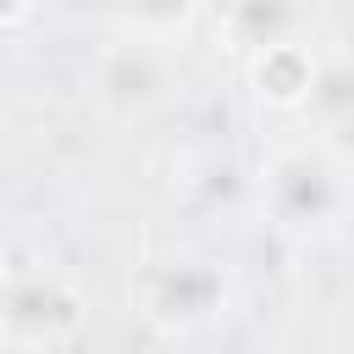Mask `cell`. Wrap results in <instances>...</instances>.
Returning a JSON list of instances; mask_svg holds the SVG:
<instances>
[{"instance_id": "1", "label": "cell", "mask_w": 354, "mask_h": 354, "mask_svg": "<svg viewBox=\"0 0 354 354\" xmlns=\"http://www.w3.org/2000/svg\"><path fill=\"white\" fill-rule=\"evenodd\" d=\"M260 205L266 221L293 243L332 238L354 210V171L326 138L282 144L260 166Z\"/></svg>"}, {"instance_id": "2", "label": "cell", "mask_w": 354, "mask_h": 354, "mask_svg": "<svg viewBox=\"0 0 354 354\" xmlns=\"http://www.w3.org/2000/svg\"><path fill=\"white\" fill-rule=\"evenodd\" d=\"M183 61L177 39H149V33H116L94 55V100L116 116H149L177 100Z\"/></svg>"}, {"instance_id": "3", "label": "cell", "mask_w": 354, "mask_h": 354, "mask_svg": "<svg viewBox=\"0 0 354 354\" xmlns=\"http://www.w3.org/2000/svg\"><path fill=\"white\" fill-rule=\"evenodd\" d=\"M138 304L160 332H199L227 315L232 304V277L210 254H171L144 271Z\"/></svg>"}, {"instance_id": "4", "label": "cell", "mask_w": 354, "mask_h": 354, "mask_svg": "<svg viewBox=\"0 0 354 354\" xmlns=\"http://www.w3.org/2000/svg\"><path fill=\"white\" fill-rule=\"evenodd\" d=\"M83 288L55 266H22L0 277V337L22 348L61 343L83 326Z\"/></svg>"}, {"instance_id": "5", "label": "cell", "mask_w": 354, "mask_h": 354, "mask_svg": "<svg viewBox=\"0 0 354 354\" xmlns=\"http://www.w3.org/2000/svg\"><path fill=\"white\" fill-rule=\"evenodd\" d=\"M216 28L221 39L249 61L266 44L282 39H310L315 28V0H221L216 6Z\"/></svg>"}, {"instance_id": "6", "label": "cell", "mask_w": 354, "mask_h": 354, "mask_svg": "<svg viewBox=\"0 0 354 354\" xmlns=\"http://www.w3.org/2000/svg\"><path fill=\"white\" fill-rule=\"evenodd\" d=\"M315 66H321V55H315L310 39H282V44H266V50H254L243 61L249 94L266 111H288V116L304 111V100L315 88Z\"/></svg>"}, {"instance_id": "7", "label": "cell", "mask_w": 354, "mask_h": 354, "mask_svg": "<svg viewBox=\"0 0 354 354\" xmlns=\"http://www.w3.org/2000/svg\"><path fill=\"white\" fill-rule=\"evenodd\" d=\"M77 6L116 22V33H149V39H183L199 17V0H77Z\"/></svg>"}, {"instance_id": "8", "label": "cell", "mask_w": 354, "mask_h": 354, "mask_svg": "<svg viewBox=\"0 0 354 354\" xmlns=\"http://www.w3.org/2000/svg\"><path fill=\"white\" fill-rule=\"evenodd\" d=\"M299 116H310L321 133L354 122V55H321L315 88H310V100H304Z\"/></svg>"}, {"instance_id": "9", "label": "cell", "mask_w": 354, "mask_h": 354, "mask_svg": "<svg viewBox=\"0 0 354 354\" xmlns=\"http://www.w3.org/2000/svg\"><path fill=\"white\" fill-rule=\"evenodd\" d=\"M33 6H39V0H0V33L22 28V22L33 17Z\"/></svg>"}]
</instances>
